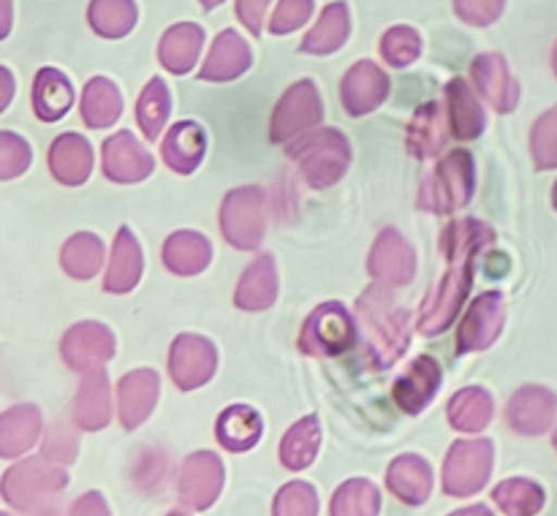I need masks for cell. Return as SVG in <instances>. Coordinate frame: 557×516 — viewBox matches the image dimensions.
I'll return each instance as SVG.
<instances>
[{
    "mask_svg": "<svg viewBox=\"0 0 557 516\" xmlns=\"http://www.w3.org/2000/svg\"><path fill=\"white\" fill-rule=\"evenodd\" d=\"M357 318L364 329L368 364L386 369L406 353L411 337V313L397 304L389 286H370L357 302Z\"/></svg>",
    "mask_w": 557,
    "mask_h": 516,
    "instance_id": "1",
    "label": "cell"
},
{
    "mask_svg": "<svg viewBox=\"0 0 557 516\" xmlns=\"http://www.w3.org/2000/svg\"><path fill=\"white\" fill-rule=\"evenodd\" d=\"M288 155L299 163V174L310 188H330L346 174L351 144L337 128H321L292 141Z\"/></svg>",
    "mask_w": 557,
    "mask_h": 516,
    "instance_id": "2",
    "label": "cell"
},
{
    "mask_svg": "<svg viewBox=\"0 0 557 516\" xmlns=\"http://www.w3.org/2000/svg\"><path fill=\"white\" fill-rule=\"evenodd\" d=\"M476 188V172L473 158L468 150H455L441 158L438 166L424 177L419 188V210L435 212V215H451L471 201Z\"/></svg>",
    "mask_w": 557,
    "mask_h": 516,
    "instance_id": "3",
    "label": "cell"
},
{
    "mask_svg": "<svg viewBox=\"0 0 557 516\" xmlns=\"http://www.w3.org/2000/svg\"><path fill=\"white\" fill-rule=\"evenodd\" d=\"M449 264V272L430 288L422 302V313H419V331L422 335H441L444 329H449L451 320L460 313L462 302H466L468 291H471L476 255L455 259Z\"/></svg>",
    "mask_w": 557,
    "mask_h": 516,
    "instance_id": "4",
    "label": "cell"
},
{
    "mask_svg": "<svg viewBox=\"0 0 557 516\" xmlns=\"http://www.w3.org/2000/svg\"><path fill=\"white\" fill-rule=\"evenodd\" d=\"M357 342V324L341 302L319 304L299 331V351L308 356H341Z\"/></svg>",
    "mask_w": 557,
    "mask_h": 516,
    "instance_id": "5",
    "label": "cell"
},
{
    "mask_svg": "<svg viewBox=\"0 0 557 516\" xmlns=\"http://www.w3.org/2000/svg\"><path fill=\"white\" fill-rule=\"evenodd\" d=\"M324 117V106H321V96L315 90L313 79H302L297 85L288 87L283 98L277 101L275 112H272L270 123V139L275 144L292 141L297 136L310 134V128L321 123Z\"/></svg>",
    "mask_w": 557,
    "mask_h": 516,
    "instance_id": "6",
    "label": "cell"
},
{
    "mask_svg": "<svg viewBox=\"0 0 557 516\" xmlns=\"http://www.w3.org/2000/svg\"><path fill=\"white\" fill-rule=\"evenodd\" d=\"M264 193L259 188H237L223 199L221 231L232 248L253 250L264 237Z\"/></svg>",
    "mask_w": 557,
    "mask_h": 516,
    "instance_id": "7",
    "label": "cell"
},
{
    "mask_svg": "<svg viewBox=\"0 0 557 516\" xmlns=\"http://www.w3.org/2000/svg\"><path fill=\"white\" fill-rule=\"evenodd\" d=\"M493 470V443L487 438L457 440L444 465V492L471 498L487 483Z\"/></svg>",
    "mask_w": 557,
    "mask_h": 516,
    "instance_id": "8",
    "label": "cell"
},
{
    "mask_svg": "<svg viewBox=\"0 0 557 516\" xmlns=\"http://www.w3.org/2000/svg\"><path fill=\"white\" fill-rule=\"evenodd\" d=\"M69 476L60 467L47 465L44 460H25L22 465L11 467L5 473L3 494L14 508L33 511L49 498V494L60 492L65 487Z\"/></svg>",
    "mask_w": 557,
    "mask_h": 516,
    "instance_id": "9",
    "label": "cell"
},
{
    "mask_svg": "<svg viewBox=\"0 0 557 516\" xmlns=\"http://www.w3.org/2000/svg\"><path fill=\"white\" fill-rule=\"evenodd\" d=\"M218 351L207 337L180 335L169 351V375L183 391L199 389L215 375Z\"/></svg>",
    "mask_w": 557,
    "mask_h": 516,
    "instance_id": "10",
    "label": "cell"
},
{
    "mask_svg": "<svg viewBox=\"0 0 557 516\" xmlns=\"http://www.w3.org/2000/svg\"><path fill=\"white\" fill-rule=\"evenodd\" d=\"M504 318L506 307L504 297L498 291H487L473 299L460 329H457V353L487 351L498 340L500 329H504Z\"/></svg>",
    "mask_w": 557,
    "mask_h": 516,
    "instance_id": "11",
    "label": "cell"
},
{
    "mask_svg": "<svg viewBox=\"0 0 557 516\" xmlns=\"http://www.w3.org/2000/svg\"><path fill=\"white\" fill-rule=\"evenodd\" d=\"M368 272L381 286H408L417 272V255L397 228H384L368 259Z\"/></svg>",
    "mask_w": 557,
    "mask_h": 516,
    "instance_id": "12",
    "label": "cell"
},
{
    "mask_svg": "<svg viewBox=\"0 0 557 516\" xmlns=\"http://www.w3.org/2000/svg\"><path fill=\"white\" fill-rule=\"evenodd\" d=\"M60 353L71 369L90 373V369L103 367L114 356V337L103 324L85 320V324H76L74 329L65 331Z\"/></svg>",
    "mask_w": 557,
    "mask_h": 516,
    "instance_id": "13",
    "label": "cell"
},
{
    "mask_svg": "<svg viewBox=\"0 0 557 516\" xmlns=\"http://www.w3.org/2000/svg\"><path fill=\"white\" fill-rule=\"evenodd\" d=\"M389 76H386V71L381 65H375L373 60H359L343 76V106H346V112L351 117H362V114L373 112V109H379L389 98Z\"/></svg>",
    "mask_w": 557,
    "mask_h": 516,
    "instance_id": "14",
    "label": "cell"
},
{
    "mask_svg": "<svg viewBox=\"0 0 557 516\" xmlns=\"http://www.w3.org/2000/svg\"><path fill=\"white\" fill-rule=\"evenodd\" d=\"M223 487V465L210 451H199L185 460L180 470V500L188 508L205 511L215 503L218 492Z\"/></svg>",
    "mask_w": 557,
    "mask_h": 516,
    "instance_id": "15",
    "label": "cell"
},
{
    "mask_svg": "<svg viewBox=\"0 0 557 516\" xmlns=\"http://www.w3.org/2000/svg\"><path fill=\"white\" fill-rule=\"evenodd\" d=\"M152 155L131 130H117L103 141V174L114 183H141L152 174Z\"/></svg>",
    "mask_w": 557,
    "mask_h": 516,
    "instance_id": "16",
    "label": "cell"
},
{
    "mask_svg": "<svg viewBox=\"0 0 557 516\" xmlns=\"http://www.w3.org/2000/svg\"><path fill=\"white\" fill-rule=\"evenodd\" d=\"M441 380H444V375H441L438 362L430 356H419L417 362L397 378L392 397H395L397 407H400L403 413L419 416V413L433 402V397L438 394Z\"/></svg>",
    "mask_w": 557,
    "mask_h": 516,
    "instance_id": "17",
    "label": "cell"
},
{
    "mask_svg": "<svg viewBox=\"0 0 557 516\" xmlns=\"http://www.w3.org/2000/svg\"><path fill=\"white\" fill-rule=\"evenodd\" d=\"M471 76L476 90L490 101V106L498 109L500 114L515 112L517 101H520V87L511 79L506 60L500 54H479L471 65Z\"/></svg>",
    "mask_w": 557,
    "mask_h": 516,
    "instance_id": "18",
    "label": "cell"
},
{
    "mask_svg": "<svg viewBox=\"0 0 557 516\" xmlns=\"http://www.w3.org/2000/svg\"><path fill=\"white\" fill-rule=\"evenodd\" d=\"M158 389H161L158 373L147 367L134 369V373L120 380L117 413L125 429H136L141 421H147V416H150L158 402Z\"/></svg>",
    "mask_w": 557,
    "mask_h": 516,
    "instance_id": "19",
    "label": "cell"
},
{
    "mask_svg": "<svg viewBox=\"0 0 557 516\" xmlns=\"http://www.w3.org/2000/svg\"><path fill=\"white\" fill-rule=\"evenodd\" d=\"M253 63L248 41L237 30H223L212 41L210 54L199 71L201 81H234Z\"/></svg>",
    "mask_w": 557,
    "mask_h": 516,
    "instance_id": "20",
    "label": "cell"
},
{
    "mask_svg": "<svg viewBox=\"0 0 557 516\" xmlns=\"http://www.w3.org/2000/svg\"><path fill=\"white\" fill-rule=\"evenodd\" d=\"M557 400L542 386H525L517 391L506 407V421L520 435H542L553 424Z\"/></svg>",
    "mask_w": 557,
    "mask_h": 516,
    "instance_id": "21",
    "label": "cell"
},
{
    "mask_svg": "<svg viewBox=\"0 0 557 516\" xmlns=\"http://www.w3.org/2000/svg\"><path fill=\"white\" fill-rule=\"evenodd\" d=\"M49 172L63 185H82L92 172V150L79 134H63L49 147Z\"/></svg>",
    "mask_w": 557,
    "mask_h": 516,
    "instance_id": "22",
    "label": "cell"
},
{
    "mask_svg": "<svg viewBox=\"0 0 557 516\" xmlns=\"http://www.w3.org/2000/svg\"><path fill=\"white\" fill-rule=\"evenodd\" d=\"M74 418L82 429H103L112 418V400H109V378L103 367L90 369L82 378L74 400Z\"/></svg>",
    "mask_w": 557,
    "mask_h": 516,
    "instance_id": "23",
    "label": "cell"
},
{
    "mask_svg": "<svg viewBox=\"0 0 557 516\" xmlns=\"http://www.w3.org/2000/svg\"><path fill=\"white\" fill-rule=\"evenodd\" d=\"M277 299V269L270 253H261L243 272L234 291V304L243 310H267Z\"/></svg>",
    "mask_w": 557,
    "mask_h": 516,
    "instance_id": "24",
    "label": "cell"
},
{
    "mask_svg": "<svg viewBox=\"0 0 557 516\" xmlns=\"http://www.w3.org/2000/svg\"><path fill=\"white\" fill-rule=\"evenodd\" d=\"M201 43H205V30L194 25V22H180V25L169 27L163 33L161 47H158V60L172 74H188L196 65V60H199Z\"/></svg>",
    "mask_w": 557,
    "mask_h": 516,
    "instance_id": "25",
    "label": "cell"
},
{
    "mask_svg": "<svg viewBox=\"0 0 557 516\" xmlns=\"http://www.w3.org/2000/svg\"><path fill=\"white\" fill-rule=\"evenodd\" d=\"M386 487L408 505H422L433 489V473L430 465L417 454H403L386 470Z\"/></svg>",
    "mask_w": 557,
    "mask_h": 516,
    "instance_id": "26",
    "label": "cell"
},
{
    "mask_svg": "<svg viewBox=\"0 0 557 516\" xmlns=\"http://www.w3.org/2000/svg\"><path fill=\"white\" fill-rule=\"evenodd\" d=\"M446 106H449L451 134H455L457 139L468 141L482 136L487 117H484L482 103L473 96V87H468V81L460 79V76L446 85Z\"/></svg>",
    "mask_w": 557,
    "mask_h": 516,
    "instance_id": "27",
    "label": "cell"
},
{
    "mask_svg": "<svg viewBox=\"0 0 557 516\" xmlns=\"http://www.w3.org/2000/svg\"><path fill=\"white\" fill-rule=\"evenodd\" d=\"M141 277V248L131 228H120L112 244V259H109L107 277H103V288L112 293H125L136 288Z\"/></svg>",
    "mask_w": 557,
    "mask_h": 516,
    "instance_id": "28",
    "label": "cell"
},
{
    "mask_svg": "<svg viewBox=\"0 0 557 516\" xmlns=\"http://www.w3.org/2000/svg\"><path fill=\"white\" fill-rule=\"evenodd\" d=\"M207 150V136L201 130V125L183 119V123L174 125L172 130L163 139V161L169 168H174L177 174H190L201 163Z\"/></svg>",
    "mask_w": 557,
    "mask_h": 516,
    "instance_id": "29",
    "label": "cell"
},
{
    "mask_svg": "<svg viewBox=\"0 0 557 516\" xmlns=\"http://www.w3.org/2000/svg\"><path fill=\"white\" fill-rule=\"evenodd\" d=\"M446 144V117L438 101H428L417 109L408 125V152L413 158H433Z\"/></svg>",
    "mask_w": 557,
    "mask_h": 516,
    "instance_id": "30",
    "label": "cell"
},
{
    "mask_svg": "<svg viewBox=\"0 0 557 516\" xmlns=\"http://www.w3.org/2000/svg\"><path fill=\"white\" fill-rule=\"evenodd\" d=\"M210 259V242L196 231H174L163 242V264H166L169 272H174L180 277L199 275L201 269H207Z\"/></svg>",
    "mask_w": 557,
    "mask_h": 516,
    "instance_id": "31",
    "label": "cell"
},
{
    "mask_svg": "<svg viewBox=\"0 0 557 516\" xmlns=\"http://www.w3.org/2000/svg\"><path fill=\"white\" fill-rule=\"evenodd\" d=\"M74 103V87L69 76L60 74L58 68H41L33 79V109L36 117L44 123H54L63 117Z\"/></svg>",
    "mask_w": 557,
    "mask_h": 516,
    "instance_id": "32",
    "label": "cell"
},
{
    "mask_svg": "<svg viewBox=\"0 0 557 516\" xmlns=\"http://www.w3.org/2000/svg\"><path fill=\"white\" fill-rule=\"evenodd\" d=\"M261 432H264V424L261 416L248 405H232L218 416L215 421V438L221 440V445L226 451H248L259 443Z\"/></svg>",
    "mask_w": 557,
    "mask_h": 516,
    "instance_id": "33",
    "label": "cell"
},
{
    "mask_svg": "<svg viewBox=\"0 0 557 516\" xmlns=\"http://www.w3.org/2000/svg\"><path fill=\"white\" fill-rule=\"evenodd\" d=\"M348 33H351V14H348L346 3H330L321 11L319 22L313 30L302 38L299 52L305 54H332L346 43Z\"/></svg>",
    "mask_w": 557,
    "mask_h": 516,
    "instance_id": "34",
    "label": "cell"
},
{
    "mask_svg": "<svg viewBox=\"0 0 557 516\" xmlns=\"http://www.w3.org/2000/svg\"><path fill=\"white\" fill-rule=\"evenodd\" d=\"M493 239L495 231L487 223L476 221V217H460V221H451L441 234V253L446 261L479 255L487 244H493Z\"/></svg>",
    "mask_w": 557,
    "mask_h": 516,
    "instance_id": "35",
    "label": "cell"
},
{
    "mask_svg": "<svg viewBox=\"0 0 557 516\" xmlns=\"http://www.w3.org/2000/svg\"><path fill=\"white\" fill-rule=\"evenodd\" d=\"M41 432V413L36 405H16L0 421V454L20 456L30 449Z\"/></svg>",
    "mask_w": 557,
    "mask_h": 516,
    "instance_id": "36",
    "label": "cell"
},
{
    "mask_svg": "<svg viewBox=\"0 0 557 516\" xmlns=\"http://www.w3.org/2000/svg\"><path fill=\"white\" fill-rule=\"evenodd\" d=\"M123 112V98L120 90L114 87V81L96 76L85 85L82 92V119L87 123V128H109L114 119Z\"/></svg>",
    "mask_w": 557,
    "mask_h": 516,
    "instance_id": "37",
    "label": "cell"
},
{
    "mask_svg": "<svg viewBox=\"0 0 557 516\" xmlns=\"http://www.w3.org/2000/svg\"><path fill=\"white\" fill-rule=\"evenodd\" d=\"M490 418H493V397L479 386H468L449 400V424L460 432H482Z\"/></svg>",
    "mask_w": 557,
    "mask_h": 516,
    "instance_id": "38",
    "label": "cell"
},
{
    "mask_svg": "<svg viewBox=\"0 0 557 516\" xmlns=\"http://www.w3.org/2000/svg\"><path fill=\"white\" fill-rule=\"evenodd\" d=\"M321 443L319 418H299L281 440V462L288 470H305L315 460V451Z\"/></svg>",
    "mask_w": 557,
    "mask_h": 516,
    "instance_id": "39",
    "label": "cell"
},
{
    "mask_svg": "<svg viewBox=\"0 0 557 516\" xmlns=\"http://www.w3.org/2000/svg\"><path fill=\"white\" fill-rule=\"evenodd\" d=\"M60 264L76 280H90L103 264V242L96 234H74L60 250Z\"/></svg>",
    "mask_w": 557,
    "mask_h": 516,
    "instance_id": "40",
    "label": "cell"
},
{
    "mask_svg": "<svg viewBox=\"0 0 557 516\" xmlns=\"http://www.w3.org/2000/svg\"><path fill=\"white\" fill-rule=\"evenodd\" d=\"M169 109H172V96H169L166 81L161 76H152L145 90H141L139 103H136V123H139L141 134L150 141L161 136L163 125L169 119Z\"/></svg>",
    "mask_w": 557,
    "mask_h": 516,
    "instance_id": "41",
    "label": "cell"
},
{
    "mask_svg": "<svg viewBox=\"0 0 557 516\" xmlns=\"http://www.w3.org/2000/svg\"><path fill=\"white\" fill-rule=\"evenodd\" d=\"M87 22L101 38H123L136 25L134 0H92Z\"/></svg>",
    "mask_w": 557,
    "mask_h": 516,
    "instance_id": "42",
    "label": "cell"
},
{
    "mask_svg": "<svg viewBox=\"0 0 557 516\" xmlns=\"http://www.w3.org/2000/svg\"><path fill=\"white\" fill-rule=\"evenodd\" d=\"M493 500L506 516H536L544 505V489L531 478H509L495 487Z\"/></svg>",
    "mask_w": 557,
    "mask_h": 516,
    "instance_id": "43",
    "label": "cell"
},
{
    "mask_svg": "<svg viewBox=\"0 0 557 516\" xmlns=\"http://www.w3.org/2000/svg\"><path fill=\"white\" fill-rule=\"evenodd\" d=\"M381 494L364 478L343 483L332 498V516H379Z\"/></svg>",
    "mask_w": 557,
    "mask_h": 516,
    "instance_id": "44",
    "label": "cell"
},
{
    "mask_svg": "<svg viewBox=\"0 0 557 516\" xmlns=\"http://www.w3.org/2000/svg\"><path fill=\"white\" fill-rule=\"evenodd\" d=\"M422 54V38L413 27L397 25L384 33L381 38V58L392 65V68H406L413 60Z\"/></svg>",
    "mask_w": 557,
    "mask_h": 516,
    "instance_id": "45",
    "label": "cell"
},
{
    "mask_svg": "<svg viewBox=\"0 0 557 516\" xmlns=\"http://www.w3.org/2000/svg\"><path fill=\"white\" fill-rule=\"evenodd\" d=\"M319 514V498L315 489L305 481H292L283 487L275 498L272 516H315Z\"/></svg>",
    "mask_w": 557,
    "mask_h": 516,
    "instance_id": "46",
    "label": "cell"
},
{
    "mask_svg": "<svg viewBox=\"0 0 557 516\" xmlns=\"http://www.w3.org/2000/svg\"><path fill=\"white\" fill-rule=\"evenodd\" d=\"M533 161L539 168H557V106L536 119L531 136Z\"/></svg>",
    "mask_w": 557,
    "mask_h": 516,
    "instance_id": "47",
    "label": "cell"
},
{
    "mask_svg": "<svg viewBox=\"0 0 557 516\" xmlns=\"http://www.w3.org/2000/svg\"><path fill=\"white\" fill-rule=\"evenodd\" d=\"M313 14V0H281L270 20L272 36H288L299 30Z\"/></svg>",
    "mask_w": 557,
    "mask_h": 516,
    "instance_id": "48",
    "label": "cell"
},
{
    "mask_svg": "<svg viewBox=\"0 0 557 516\" xmlns=\"http://www.w3.org/2000/svg\"><path fill=\"white\" fill-rule=\"evenodd\" d=\"M30 166V147L16 134H0V177L11 179Z\"/></svg>",
    "mask_w": 557,
    "mask_h": 516,
    "instance_id": "49",
    "label": "cell"
},
{
    "mask_svg": "<svg viewBox=\"0 0 557 516\" xmlns=\"http://www.w3.org/2000/svg\"><path fill=\"white\" fill-rule=\"evenodd\" d=\"M506 0H455V11L462 22L476 27H487L504 14Z\"/></svg>",
    "mask_w": 557,
    "mask_h": 516,
    "instance_id": "50",
    "label": "cell"
},
{
    "mask_svg": "<svg viewBox=\"0 0 557 516\" xmlns=\"http://www.w3.org/2000/svg\"><path fill=\"white\" fill-rule=\"evenodd\" d=\"M76 454V438L71 429H65L63 424L52 429V435H47V445H44V456L54 462H65L69 465Z\"/></svg>",
    "mask_w": 557,
    "mask_h": 516,
    "instance_id": "51",
    "label": "cell"
},
{
    "mask_svg": "<svg viewBox=\"0 0 557 516\" xmlns=\"http://www.w3.org/2000/svg\"><path fill=\"white\" fill-rule=\"evenodd\" d=\"M267 9H270V0H237V16L250 36H261Z\"/></svg>",
    "mask_w": 557,
    "mask_h": 516,
    "instance_id": "52",
    "label": "cell"
},
{
    "mask_svg": "<svg viewBox=\"0 0 557 516\" xmlns=\"http://www.w3.org/2000/svg\"><path fill=\"white\" fill-rule=\"evenodd\" d=\"M71 516H112V514H109V508L103 505L101 494L87 492L76 500L74 508H71Z\"/></svg>",
    "mask_w": 557,
    "mask_h": 516,
    "instance_id": "53",
    "label": "cell"
},
{
    "mask_svg": "<svg viewBox=\"0 0 557 516\" xmlns=\"http://www.w3.org/2000/svg\"><path fill=\"white\" fill-rule=\"evenodd\" d=\"M0 79H3V98H0V106H9L11 92H14V81H11L9 68H0Z\"/></svg>",
    "mask_w": 557,
    "mask_h": 516,
    "instance_id": "54",
    "label": "cell"
},
{
    "mask_svg": "<svg viewBox=\"0 0 557 516\" xmlns=\"http://www.w3.org/2000/svg\"><path fill=\"white\" fill-rule=\"evenodd\" d=\"M449 516H493V511H490L487 505H471V508L455 511V514H449Z\"/></svg>",
    "mask_w": 557,
    "mask_h": 516,
    "instance_id": "55",
    "label": "cell"
},
{
    "mask_svg": "<svg viewBox=\"0 0 557 516\" xmlns=\"http://www.w3.org/2000/svg\"><path fill=\"white\" fill-rule=\"evenodd\" d=\"M11 27V0H3V36H9Z\"/></svg>",
    "mask_w": 557,
    "mask_h": 516,
    "instance_id": "56",
    "label": "cell"
},
{
    "mask_svg": "<svg viewBox=\"0 0 557 516\" xmlns=\"http://www.w3.org/2000/svg\"><path fill=\"white\" fill-rule=\"evenodd\" d=\"M221 3H223V0H201V5H205L207 11H212V9H215V5H221Z\"/></svg>",
    "mask_w": 557,
    "mask_h": 516,
    "instance_id": "57",
    "label": "cell"
},
{
    "mask_svg": "<svg viewBox=\"0 0 557 516\" xmlns=\"http://www.w3.org/2000/svg\"><path fill=\"white\" fill-rule=\"evenodd\" d=\"M553 68H555V74H557V43H555V52H553Z\"/></svg>",
    "mask_w": 557,
    "mask_h": 516,
    "instance_id": "58",
    "label": "cell"
},
{
    "mask_svg": "<svg viewBox=\"0 0 557 516\" xmlns=\"http://www.w3.org/2000/svg\"><path fill=\"white\" fill-rule=\"evenodd\" d=\"M166 516H188V514H183V511H172V514H166Z\"/></svg>",
    "mask_w": 557,
    "mask_h": 516,
    "instance_id": "59",
    "label": "cell"
},
{
    "mask_svg": "<svg viewBox=\"0 0 557 516\" xmlns=\"http://www.w3.org/2000/svg\"><path fill=\"white\" fill-rule=\"evenodd\" d=\"M553 201H555V206H557V183H555V193H553Z\"/></svg>",
    "mask_w": 557,
    "mask_h": 516,
    "instance_id": "60",
    "label": "cell"
},
{
    "mask_svg": "<svg viewBox=\"0 0 557 516\" xmlns=\"http://www.w3.org/2000/svg\"><path fill=\"white\" fill-rule=\"evenodd\" d=\"M555 449H557V432H555Z\"/></svg>",
    "mask_w": 557,
    "mask_h": 516,
    "instance_id": "61",
    "label": "cell"
}]
</instances>
